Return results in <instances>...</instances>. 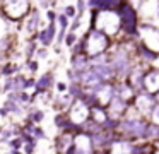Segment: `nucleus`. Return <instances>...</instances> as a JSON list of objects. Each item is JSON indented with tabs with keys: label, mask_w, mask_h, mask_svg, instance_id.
<instances>
[{
	"label": "nucleus",
	"mask_w": 159,
	"mask_h": 154,
	"mask_svg": "<svg viewBox=\"0 0 159 154\" xmlns=\"http://www.w3.org/2000/svg\"><path fill=\"white\" fill-rule=\"evenodd\" d=\"M91 27L99 29L106 36L116 34L120 31V16L115 10H93Z\"/></svg>",
	"instance_id": "nucleus-1"
},
{
	"label": "nucleus",
	"mask_w": 159,
	"mask_h": 154,
	"mask_svg": "<svg viewBox=\"0 0 159 154\" xmlns=\"http://www.w3.org/2000/svg\"><path fill=\"white\" fill-rule=\"evenodd\" d=\"M86 55L89 58H94L98 55H103L110 48V36L101 33L99 29L91 27L86 34Z\"/></svg>",
	"instance_id": "nucleus-2"
},
{
	"label": "nucleus",
	"mask_w": 159,
	"mask_h": 154,
	"mask_svg": "<svg viewBox=\"0 0 159 154\" xmlns=\"http://www.w3.org/2000/svg\"><path fill=\"white\" fill-rule=\"evenodd\" d=\"M31 10V0H2V12L11 21L26 19Z\"/></svg>",
	"instance_id": "nucleus-3"
},
{
	"label": "nucleus",
	"mask_w": 159,
	"mask_h": 154,
	"mask_svg": "<svg viewBox=\"0 0 159 154\" xmlns=\"http://www.w3.org/2000/svg\"><path fill=\"white\" fill-rule=\"evenodd\" d=\"M118 16H120V27H123V31L128 34H135V31H137V16H135L134 7L130 3L121 2L118 5Z\"/></svg>",
	"instance_id": "nucleus-4"
},
{
	"label": "nucleus",
	"mask_w": 159,
	"mask_h": 154,
	"mask_svg": "<svg viewBox=\"0 0 159 154\" xmlns=\"http://www.w3.org/2000/svg\"><path fill=\"white\" fill-rule=\"evenodd\" d=\"M67 115H69L70 122L75 123V125H82L84 122H87L91 116V110L87 105H84L80 99H74L72 105L67 110Z\"/></svg>",
	"instance_id": "nucleus-5"
},
{
	"label": "nucleus",
	"mask_w": 159,
	"mask_h": 154,
	"mask_svg": "<svg viewBox=\"0 0 159 154\" xmlns=\"http://www.w3.org/2000/svg\"><path fill=\"white\" fill-rule=\"evenodd\" d=\"M127 110H128V103L125 101V99L118 98V96H113V98L110 99V103L106 105L108 116H111V118L121 120V116H125Z\"/></svg>",
	"instance_id": "nucleus-6"
},
{
	"label": "nucleus",
	"mask_w": 159,
	"mask_h": 154,
	"mask_svg": "<svg viewBox=\"0 0 159 154\" xmlns=\"http://www.w3.org/2000/svg\"><path fill=\"white\" fill-rule=\"evenodd\" d=\"M41 12H39L38 7L29 10V14L26 16V24H24V31L29 38L33 36L34 33H38L39 27H41Z\"/></svg>",
	"instance_id": "nucleus-7"
},
{
	"label": "nucleus",
	"mask_w": 159,
	"mask_h": 154,
	"mask_svg": "<svg viewBox=\"0 0 159 154\" xmlns=\"http://www.w3.org/2000/svg\"><path fill=\"white\" fill-rule=\"evenodd\" d=\"M57 79H55V72H45V74H41L38 79H36V84H34V89H33V92H36V94H43V92L46 91H52L53 86H55Z\"/></svg>",
	"instance_id": "nucleus-8"
},
{
	"label": "nucleus",
	"mask_w": 159,
	"mask_h": 154,
	"mask_svg": "<svg viewBox=\"0 0 159 154\" xmlns=\"http://www.w3.org/2000/svg\"><path fill=\"white\" fill-rule=\"evenodd\" d=\"M57 31H58V26L57 22H48V26L43 27V29L38 31V40H39V46H52L53 41H55V36H57Z\"/></svg>",
	"instance_id": "nucleus-9"
},
{
	"label": "nucleus",
	"mask_w": 159,
	"mask_h": 154,
	"mask_svg": "<svg viewBox=\"0 0 159 154\" xmlns=\"http://www.w3.org/2000/svg\"><path fill=\"white\" fill-rule=\"evenodd\" d=\"M74 140H75V135H74V133L58 132V135L55 137V142H53V146H55V152L57 154H63L74 144Z\"/></svg>",
	"instance_id": "nucleus-10"
},
{
	"label": "nucleus",
	"mask_w": 159,
	"mask_h": 154,
	"mask_svg": "<svg viewBox=\"0 0 159 154\" xmlns=\"http://www.w3.org/2000/svg\"><path fill=\"white\" fill-rule=\"evenodd\" d=\"M91 65V58L87 57L86 53H80V55H72L70 57V68L77 72H82L86 68H89Z\"/></svg>",
	"instance_id": "nucleus-11"
},
{
	"label": "nucleus",
	"mask_w": 159,
	"mask_h": 154,
	"mask_svg": "<svg viewBox=\"0 0 159 154\" xmlns=\"http://www.w3.org/2000/svg\"><path fill=\"white\" fill-rule=\"evenodd\" d=\"M72 101H74V99L70 98L67 92H63V94L53 96V99H52V103H50V105L55 108V111H67V110H69V106L72 105Z\"/></svg>",
	"instance_id": "nucleus-12"
},
{
	"label": "nucleus",
	"mask_w": 159,
	"mask_h": 154,
	"mask_svg": "<svg viewBox=\"0 0 159 154\" xmlns=\"http://www.w3.org/2000/svg\"><path fill=\"white\" fill-rule=\"evenodd\" d=\"M144 87L151 94H156L159 91V72L157 70H152L144 75Z\"/></svg>",
	"instance_id": "nucleus-13"
},
{
	"label": "nucleus",
	"mask_w": 159,
	"mask_h": 154,
	"mask_svg": "<svg viewBox=\"0 0 159 154\" xmlns=\"http://www.w3.org/2000/svg\"><path fill=\"white\" fill-rule=\"evenodd\" d=\"M45 111H43L41 108H38V106H29L28 108V111H26V115H24V122H31V123H34V125H39V123L45 120Z\"/></svg>",
	"instance_id": "nucleus-14"
},
{
	"label": "nucleus",
	"mask_w": 159,
	"mask_h": 154,
	"mask_svg": "<svg viewBox=\"0 0 159 154\" xmlns=\"http://www.w3.org/2000/svg\"><path fill=\"white\" fill-rule=\"evenodd\" d=\"M120 3L121 0H87V7H93L94 10H113Z\"/></svg>",
	"instance_id": "nucleus-15"
},
{
	"label": "nucleus",
	"mask_w": 159,
	"mask_h": 154,
	"mask_svg": "<svg viewBox=\"0 0 159 154\" xmlns=\"http://www.w3.org/2000/svg\"><path fill=\"white\" fill-rule=\"evenodd\" d=\"M135 108H137L139 113H144V115H149L152 110V99L149 94H140L135 98Z\"/></svg>",
	"instance_id": "nucleus-16"
},
{
	"label": "nucleus",
	"mask_w": 159,
	"mask_h": 154,
	"mask_svg": "<svg viewBox=\"0 0 159 154\" xmlns=\"http://www.w3.org/2000/svg\"><path fill=\"white\" fill-rule=\"evenodd\" d=\"M2 106H4V108L9 111V115L16 116V118H21V116H24L26 111H28V108H26V106L19 105V103H14V101H11V99H5Z\"/></svg>",
	"instance_id": "nucleus-17"
},
{
	"label": "nucleus",
	"mask_w": 159,
	"mask_h": 154,
	"mask_svg": "<svg viewBox=\"0 0 159 154\" xmlns=\"http://www.w3.org/2000/svg\"><path fill=\"white\" fill-rule=\"evenodd\" d=\"M115 96H118V98L125 99L128 103L135 98V91L128 84H116L115 86Z\"/></svg>",
	"instance_id": "nucleus-18"
},
{
	"label": "nucleus",
	"mask_w": 159,
	"mask_h": 154,
	"mask_svg": "<svg viewBox=\"0 0 159 154\" xmlns=\"http://www.w3.org/2000/svg\"><path fill=\"white\" fill-rule=\"evenodd\" d=\"M89 110H91V116H89V118H91V120H94L96 123H99V125H103L104 120L108 118L106 106L96 105V106H93V108H89Z\"/></svg>",
	"instance_id": "nucleus-19"
},
{
	"label": "nucleus",
	"mask_w": 159,
	"mask_h": 154,
	"mask_svg": "<svg viewBox=\"0 0 159 154\" xmlns=\"http://www.w3.org/2000/svg\"><path fill=\"white\" fill-rule=\"evenodd\" d=\"M19 72H21V67H19L17 63H14V62H5V63L0 67V75H2V77H14Z\"/></svg>",
	"instance_id": "nucleus-20"
},
{
	"label": "nucleus",
	"mask_w": 159,
	"mask_h": 154,
	"mask_svg": "<svg viewBox=\"0 0 159 154\" xmlns=\"http://www.w3.org/2000/svg\"><path fill=\"white\" fill-rule=\"evenodd\" d=\"M84 92H86V89L79 82H69V86H67V94L72 99H82Z\"/></svg>",
	"instance_id": "nucleus-21"
},
{
	"label": "nucleus",
	"mask_w": 159,
	"mask_h": 154,
	"mask_svg": "<svg viewBox=\"0 0 159 154\" xmlns=\"http://www.w3.org/2000/svg\"><path fill=\"white\" fill-rule=\"evenodd\" d=\"M36 50H38V43L29 40L28 43H26V48H24L26 60H33V58H34V55H36Z\"/></svg>",
	"instance_id": "nucleus-22"
},
{
	"label": "nucleus",
	"mask_w": 159,
	"mask_h": 154,
	"mask_svg": "<svg viewBox=\"0 0 159 154\" xmlns=\"http://www.w3.org/2000/svg\"><path fill=\"white\" fill-rule=\"evenodd\" d=\"M0 91H2V94H7V92L14 91V77H4V82L0 86Z\"/></svg>",
	"instance_id": "nucleus-23"
},
{
	"label": "nucleus",
	"mask_w": 159,
	"mask_h": 154,
	"mask_svg": "<svg viewBox=\"0 0 159 154\" xmlns=\"http://www.w3.org/2000/svg\"><path fill=\"white\" fill-rule=\"evenodd\" d=\"M12 48V40L11 36H4L0 38V55H5L9 50Z\"/></svg>",
	"instance_id": "nucleus-24"
},
{
	"label": "nucleus",
	"mask_w": 159,
	"mask_h": 154,
	"mask_svg": "<svg viewBox=\"0 0 159 154\" xmlns=\"http://www.w3.org/2000/svg\"><path fill=\"white\" fill-rule=\"evenodd\" d=\"M69 21L70 19H67V16L63 12H60V14H57V19H55V22H57V26L60 27V29H69Z\"/></svg>",
	"instance_id": "nucleus-25"
},
{
	"label": "nucleus",
	"mask_w": 159,
	"mask_h": 154,
	"mask_svg": "<svg viewBox=\"0 0 159 154\" xmlns=\"http://www.w3.org/2000/svg\"><path fill=\"white\" fill-rule=\"evenodd\" d=\"M86 9H87V2H86V0H77V2H75V10H77L75 19H82Z\"/></svg>",
	"instance_id": "nucleus-26"
},
{
	"label": "nucleus",
	"mask_w": 159,
	"mask_h": 154,
	"mask_svg": "<svg viewBox=\"0 0 159 154\" xmlns=\"http://www.w3.org/2000/svg\"><path fill=\"white\" fill-rule=\"evenodd\" d=\"M12 128H11V125L9 127H4V130H2V133H0V144H7L9 140L12 139Z\"/></svg>",
	"instance_id": "nucleus-27"
},
{
	"label": "nucleus",
	"mask_w": 159,
	"mask_h": 154,
	"mask_svg": "<svg viewBox=\"0 0 159 154\" xmlns=\"http://www.w3.org/2000/svg\"><path fill=\"white\" fill-rule=\"evenodd\" d=\"M79 40L77 38V34L75 33H70V31H67V34H65V38H63V43H65V46L67 48H72L74 44H75V41Z\"/></svg>",
	"instance_id": "nucleus-28"
},
{
	"label": "nucleus",
	"mask_w": 159,
	"mask_h": 154,
	"mask_svg": "<svg viewBox=\"0 0 159 154\" xmlns=\"http://www.w3.org/2000/svg\"><path fill=\"white\" fill-rule=\"evenodd\" d=\"M26 68H28V72L31 75H34L36 72L39 70V63H38V60L36 58H33V60H26Z\"/></svg>",
	"instance_id": "nucleus-29"
},
{
	"label": "nucleus",
	"mask_w": 159,
	"mask_h": 154,
	"mask_svg": "<svg viewBox=\"0 0 159 154\" xmlns=\"http://www.w3.org/2000/svg\"><path fill=\"white\" fill-rule=\"evenodd\" d=\"M63 14L67 16V19H75V16H77L75 5H72V3H69V5H65V7H63Z\"/></svg>",
	"instance_id": "nucleus-30"
},
{
	"label": "nucleus",
	"mask_w": 159,
	"mask_h": 154,
	"mask_svg": "<svg viewBox=\"0 0 159 154\" xmlns=\"http://www.w3.org/2000/svg\"><path fill=\"white\" fill-rule=\"evenodd\" d=\"M140 53H142V57H144L145 60H156V57H157V55H156L154 51L149 50V48H147V46H144V44L140 46Z\"/></svg>",
	"instance_id": "nucleus-31"
},
{
	"label": "nucleus",
	"mask_w": 159,
	"mask_h": 154,
	"mask_svg": "<svg viewBox=\"0 0 159 154\" xmlns=\"http://www.w3.org/2000/svg\"><path fill=\"white\" fill-rule=\"evenodd\" d=\"M7 146L11 147V149H22V140H21V137H12L11 140L7 142Z\"/></svg>",
	"instance_id": "nucleus-32"
},
{
	"label": "nucleus",
	"mask_w": 159,
	"mask_h": 154,
	"mask_svg": "<svg viewBox=\"0 0 159 154\" xmlns=\"http://www.w3.org/2000/svg\"><path fill=\"white\" fill-rule=\"evenodd\" d=\"M34 58H38V60H46V58H48V48H45V46H38Z\"/></svg>",
	"instance_id": "nucleus-33"
},
{
	"label": "nucleus",
	"mask_w": 159,
	"mask_h": 154,
	"mask_svg": "<svg viewBox=\"0 0 159 154\" xmlns=\"http://www.w3.org/2000/svg\"><path fill=\"white\" fill-rule=\"evenodd\" d=\"M21 140H22V144H34V146H38V140L34 139L33 135H29V133H26V132H22L21 135Z\"/></svg>",
	"instance_id": "nucleus-34"
},
{
	"label": "nucleus",
	"mask_w": 159,
	"mask_h": 154,
	"mask_svg": "<svg viewBox=\"0 0 159 154\" xmlns=\"http://www.w3.org/2000/svg\"><path fill=\"white\" fill-rule=\"evenodd\" d=\"M67 86H69L67 82H63V81H57L53 87H55L57 94H63V92H67Z\"/></svg>",
	"instance_id": "nucleus-35"
},
{
	"label": "nucleus",
	"mask_w": 159,
	"mask_h": 154,
	"mask_svg": "<svg viewBox=\"0 0 159 154\" xmlns=\"http://www.w3.org/2000/svg\"><path fill=\"white\" fill-rule=\"evenodd\" d=\"M34 84H36L34 75H29V77H26V82H24V91H29V89H34Z\"/></svg>",
	"instance_id": "nucleus-36"
},
{
	"label": "nucleus",
	"mask_w": 159,
	"mask_h": 154,
	"mask_svg": "<svg viewBox=\"0 0 159 154\" xmlns=\"http://www.w3.org/2000/svg\"><path fill=\"white\" fill-rule=\"evenodd\" d=\"M36 147H38V146H34V144H24L21 151H22V152H24V154H34Z\"/></svg>",
	"instance_id": "nucleus-37"
},
{
	"label": "nucleus",
	"mask_w": 159,
	"mask_h": 154,
	"mask_svg": "<svg viewBox=\"0 0 159 154\" xmlns=\"http://www.w3.org/2000/svg\"><path fill=\"white\" fill-rule=\"evenodd\" d=\"M65 34H67L65 29H58V31H57V36H55L57 44H62V43H63V38H65Z\"/></svg>",
	"instance_id": "nucleus-38"
},
{
	"label": "nucleus",
	"mask_w": 159,
	"mask_h": 154,
	"mask_svg": "<svg viewBox=\"0 0 159 154\" xmlns=\"http://www.w3.org/2000/svg\"><path fill=\"white\" fill-rule=\"evenodd\" d=\"M55 19H57V12L53 9H48L46 10V21L48 22H55Z\"/></svg>",
	"instance_id": "nucleus-39"
},
{
	"label": "nucleus",
	"mask_w": 159,
	"mask_h": 154,
	"mask_svg": "<svg viewBox=\"0 0 159 154\" xmlns=\"http://www.w3.org/2000/svg\"><path fill=\"white\" fill-rule=\"evenodd\" d=\"M39 9L48 10L50 9V0H39Z\"/></svg>",
	"instance_id": "nucleus-40"
},
{
	"label": "nucleus",
	"mask_w": 159,
	"mask_h": 154,
	"mask_svg": "<svg viewBox=\"0 0 159 154\" xmlns=\"http://www.w3.org/2000/svg\"><path fill=\"white\" fill-rule=\"evenodd\" d=\"M7 116H11V115H9V111L4 108V106H0V118H7Z\"/></svg>",
	"instance_id": "nucleus-41"
},
{
	"label": "nucleus",
	"mask_w": 159,
	"mask_h": 154,
	"mask_svg": "<svg viewBox=\"0 0 159 154\" xmlns=\"http://www.w3.org/2000/svg\"><path fill=\"white\" fill-rule=\"evenodd\" d=\"M11 154H24L21 149H11Z\"/></svg>",
	"instance_id": "nucleus-42"
},
{
	"label": "nucleus",
	"mask_w": 159,
	"mask_h": 154,
	"mask_svg": "<svg viewBox=\"0 0 159 154\" xmlns=\"http://www.w3.org/2000/svg\"><path fill=\"white\" fill-rule=\"evenodd\" d=\"M55 53H62V48H60V46H55Z\"/></svg>",
	"instance_id": "nucleus-43"
},
{
	"label": "nucleus",
	"mask_w": 159,
	"mask_h": 154,
	"mask_svg": "<svg viewBox=\"0 0 159 154\" xmlns=\"http://www.w3.org/2000/svg\"><path fill=\"white\" fill-rule=\"evenodd\" d=\"M2 130H4V125H0V133H2Z\"/></svg>",
	"instance_id": "nucleus-44"
},
{
	"label": "nucleus",
	"mask_w": 159,
	"mask_h": 154,
	"mask_svg": "<svg viewBox=\"0 0 159 154\" xmlns=\"http://www.w3.org/2000/svg\"><path fill=\"white\" fill-rule=\"evenodd\" d=\"M4 154H11V152H4Z\"/></svg>",
	"instance_id": "nucleus-45"
},
{
	"label": "nucleus",
	"mask_w": 159,
	"mask_h": 154,
	"mask_svg": "<svg viewBox=\"0 0 159 154\" xmlns=\"http://www.w3.org/2000/svg\"><path fill=\"white\" fill-rule=\"evenodd\" d=\"M0 94H2V91H0Z\"/></svg>",
	"instance_id": "nucleus-46"
},
{
	"label": "nucleus",
	"mask_w": 159,
	"mask_h": 154,
	"mask_svg": "<svg viewBox=\"0 0 159 154\" xmlns=\"http://www.w3.org/2000/svg\"><path fill=\"white\" fill-rule=\"evenodd\" d=\"M0 3H2V0H0Z\"/></svg>",
	"instance_id": "nucleus-47"
},
{
	"label": "nucleus",
	"mask_w": 159,
	"mask_h": 154,
	"mask_svg": "<svg viewBox=\"0 0 159 154\" xmlns=\"http://www.w3.org/2000/svg\"><path fill=\"white\" fill-rule=\"evenodd\" d=\"M0 146H2V144H0Z\"/></svg>",
	"instance_id": "nucleus-48"
}]
</instances>
